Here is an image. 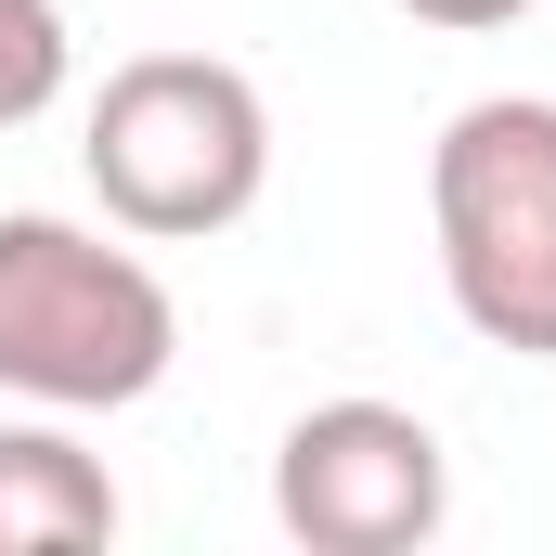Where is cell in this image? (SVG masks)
<instances>
[{
  "mask_svg": "<svg viewBox=\"0 0 556 556\" xmlns=\"http://www.w3.org/2000/svg\"><path fill=\"white\" fill-rule=\"evenodd\" d=\"M273 518L311 556H415L453 518V453L402 402H311L273 453Z\"/></svg>",
  "mask_w": 556,
  "mask_h": 556,
  "instance_id": "cell-4",
  "label": "cell"
},
{
  "mask_svg": "<svg viewBox=\"0 0 556 556\" xmlns=\"http://www.w3.org/2000/svg\"><path fill=\"white\" fill-rule=\"evenodd\" d=\"M65 65H78L65 0H0V130L52 117V104H65Z\"/></svg>",
  "mask_w": 556,
  "mask_h": 556,
  "instance_id": "cell-6",
  "label": "cell"
},
{
  "mask_svg": "<svg viewBox=\"0 0 556 556\" xmlns=\"http://www.w3.org/2000/svg\"><path fill=\"white\" fill-rule=\"evenodd\" d=\"M427 233H440L453 311L492 350L556 363V104L544 91H492V104H466L440 130V155H427Z\"/></svg>",
  "mask_w": 556,
  "mask_h": 556,
  "instance_id": "cell-3",
  "label": "cell"
},
{
  "mask_svg": "<svg viewBox=\"0 0 556 556\" xmlns=\"http://www.w3.org/2000/svg\"><path fill=\"white\" fill-rule=\"evenodd\" d=\"M389 13H415V26H453V39H479V26H518L531 0H389Z\"/></svg>",
  "mask_w": 556,
  "mask_h": 556,
  "instance_id": "cell-7",
  "label": "cell"
},
{
  "mask_svg": "<svg viewBox=\"0 0 556 556\" xmlns=\"http://www.w3.org/2000/svg\"><path fill=\"white\" fill-rule=\"evenodd\" d=\"M104 220L142 233V247H194V233H233L273 181V104L247 65L220 52H130L91 104V142H78Z\"/></svg>",
  "mask_w": 556,
  "mask_h": 556,
  "instance_id": "cell-2",
  "label": "cell"
},
{
  "mask_svg": "<svg viewBox=\"0 0 556 556\" xmlns=\"http://www.w3.org/2000/svg\"><path fill=\"white\" fill-rule=\"evenodd\" d=\"M181 363V298L142 247H104L91 220L0 207V389L39 415H130Z\"/></svg>",
  "mask_w": 556,
  "mask_h": 556,
  "instance_id": "cell-1",
  "label": "cell"
},
{
  "mask_svg": "<svg viewBox=\"0 0 556 556\" xmlns=\"http://www.w3.org/2000/svg\"><path fill=\"white\" fill-rule=\"evenodd\" d=\"M117 544V479L65 427H0V556H91Z\"/></svg>",
  "mask_w": 556,
  "mask_h": 556,
  "instance_id": "cell-5",
  "label": "cell"
}]
</instances>
